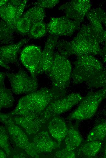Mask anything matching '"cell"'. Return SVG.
Returning a JSON list of instances; mask_svg holds the SVG:
<instances>
[{
    "instance_id": "6da1fadb",
    "label": "cell",
    "mask_w": 106,
    "mask_h": 158,
    "mask_svg": "<svg viewBox=\"0 0 106 158\" xmlns=\"http://www.w3.org/2000/svg\"><path fill=\"white\" fill-rule=\"evenodd\" d=\"M100 43L90 25H83L71 41H59L56 47L59 53L67 57L72 55L85 54L101 56Z\"/></svg>"
},
{
    "instance_id": "7a4b0ae2",
    "label": "cell",
    "mask_w": 106,
    "mask_h": 158,
    "mask_svg": "<svg viewBox=\"0 0 106 158\" xmlns=\"http://www.w3.org/2000/svg\"><path fill=\"white\" fill-rule=\"evenodd\" d=\"M57 99L51 88H42L21 98L15 109L9 113L12 116L39 114Z\"/></svg>"
},
{
    "instance_id": "3957f363",
    "label": "cell",
    "mask_w": 106,
    "mask_h": 158,
    "mask_svg": "<svg viewBox=\"0 0 106 158\" xmlns=\"http://www.w3.org/2000/svg\"><path fill=\"white\" fill-rule=\"evenodd\" d=\"M71 73L72 66L67 57L59 53H55L51 67L47 75L51 82V89L57 99L65 96L70 84Z\"/></svg>"
},
{
    "instance_id": "277c9868",
    "label": "cell",
    "mask_w": 106,
    "mask_h": 158,
    "mask_svg": "<svg viewBox=\"0 0 106 158\" xmlns=\"http://www.w3.org/2000/svg\"><path fill=\"white\" fill-rule=\"evenodd\" d=\"M77 56L71 75L74 84L87 82L97 76L104 70L101 63L93 55L85 54Z\"/></svg>"
},
{
    "instance_id": "5b68a950",
    "label": "cell",
    "mask_w": 106,
    "mask_h": 158,
    "mask_svg": "<svg viewBox=\"0 0 106 158\" xmlns=\"http://www.w3.org/2000/svg\"><path fill=\"white\" fill-rule=\"evenodd\" d=\"M106 98L104 89L90 92L83 97L77 108L68 117L70 120L82 121L92 118L101 102Z\"/></svg>"
},
{
    "instance_id": "8992f818",
    "label": "cell",
    "mask_w": 106,
    "mask_h": 158,
    "mask_svg": "<svg viewBox=\"0 0 106 158\" xmlns=\"http://www.w3.org/2000/svg\"><path fill=\"white\" fill-rule=\"evenodd\" d=\"M0 121L3 123L8 131L10 140L18 148L33 157H38L36 153L25 132L16 125L9 113H0Z\"/></svg>"
},
{
    "instance_id": "52a82bcc",
    "label": "cell",
    "mask_w": 106,
    "mask_h": 158,
    "mask_svg": "<svg viewBox=\"0 0 106 158\" xmlns=\"http://www.w3.org/2000/svg\"><path fill=\"white\" fill-rule=\"evenodd\" d=\"M11 116L14 122L30 136L40 132L43 125L50 119L45 110L39 114Z\"/></svg>"
},
{
    "instance_id": "ba28073f",
    "label": "cell",
    "mask_w": 106,
    "mask_h": 158,
    "mask_svg": "<svg viewBox=\"0 0 106 158\" xmlns=\"http://www.w3.org/2000/svg\"><path fill=\"white\" fill-rule=\"evenodd\" d=\"M12 91L16 94H29L37 90L38 83L36 77L29 76L23 70L7 74Z\"/></svg>"
},
{
    "instance_id": "9c48e42d",
    "label": "cell",
    "mask_w": 106,
    "mask_h": 158,
    "mask_svg": "<svg viewBox=\"0 0 106 158\" xmlns=\"http://www.w3.org/2000/svg\"><path fill=\"white\" fill-rule=\"evenodd\" d=\"M80 23L65 16L51 17L47 26L50 35L60 36H71L79 28Z\"/></svg>"
},
{
    "instance_id": "30bf717a",
    "label": "cell",
    "mask_w": 106,
    "mask_h": 158,
    "mask_svg": "<svg viewBox=\"0 0 106 158\" xmlns=\"http://www.w3.org/2000/svg\"><path fill=\"white\" fill-rule=\"evenodd\" d=\"M91 6L89 0H73L61 5L58 9L63 11L67 18L80 23L90 10Z\"/></svg>"
},
{
    "instance_id": "8fae6325",
    "label": "cell",
    "mask_w": 106,
    "mask_h": 158,
    "mask_svg": "<svg viewBox=\"0 0 106 158\" xmlns=\"http://www.w3.org/2000/svg\"><path fill=\"white\" fill-rule=\"evenodd\" d=\"M83 97L79 93H72L51 102L45 110L49 117L65 112L80 102Z\"/></svg>"
},
{
    "instance_id": "7c38bea8",
    "label": "cell",
    "mask_w": 106,
    "mask_h": 158,
    "mask_svg": "<svg viewBox=\"0 0 106 158\" xmlns=\"http://www.w3.org/2000/svg\"><path fill=\"white\" fill-rule=\"evenodd\" d=\"M58 36L49 35L47 40L43 51L37 73V76L45 73L47 74L50 71L54 58V50L58 42Z\"/></svg>"
},
{
    "instance_id": "4fadbf2b",
    "label": "cell",
    "mask_w": 106,
    "mask_h": 158,
    "mask_svg": "<svg viewBox=\"0 0 106 158\" xmlns=\"http://www.w3.org/2000/svg\"><path fill=\"white\" fill-rule=\"evenodd\" d=\"M42 51L39 46L30 45L26 47L21 53V62L32 77H35L37 76Z\"/></svg>"
},
{
    "instance_id": "5bb4252c",
    "label": "cell",
    "mask_w": 106,
    "mask_h": 158,
    "mask_svg": "<svg viewBox=\"0 0 106 158\" xmlns=\"http://www.w3.org/2000/svg\"><path fill=\"white\" fill-rule=\"evenodd\" d=\"M49 132L40 131L34 136L31 143L34 149L39 154L42 153H50L60 146L54 140Z\"/></svg>"
},
{
    "instance_id": "9a60e30c",
    "label": "cell",
    "mask_w": 106,
    "mask_h": 158,
    "mask_svg": "<svg viewBox=\"0 0 106 158\" xmlns=\"http://www.w3.org/2000/svg\"><path fill=\"white\" fill-rule=\"evenodd\" d=\"M48 129L51 136L60 146L68 132V125L65 121L58 115L54 116L49 120Z\"/></svg>"
},
{
    "instance_id": "2e32d148",
    "label": "cell",
    "mask_w": 106,
    "mask_h": 158,
    "mask_svg": "<svg viewBox=\"0 0 106 158\" xmlns=\"http://www.w3.org/2000/svg\"><path fill=\"white\" fill-rule=\"evenodd\" d=\"M28 41L27 39H24L16 43L1 46L0 61L6 64L16 62L20 48Z\"/></svg>"
},
{
    "instance_id": "e0dca14e",
    "label": "cell",
    "mask_w": 106,
    "mask_h": 158,
    "mask_svg": "<svg viewBox=\"0 0 106 158\" xmlns=\"http://www.w3.org/2000/svg\"><path fill=\"white\" fill-rule=\"evenodd\" d=\"M92 29L100 43L104 41L105 31L96 9L90 10L86 15Z\"/></svg>"
},
{
    "instance_id": "ac0fdd59",
    "label": "cell",
    "mask_w": 106,
    "mask_h": 158,
    "mask_svg": "<svg viewBox=\"0 0 106 158\" xmlns=\"http://www.w3.org/2000/svg\"><path fill=\"white\" fill-rule=\"evenodd\" d=\"M6 74L0 72V108H11L13 106L14 99L11 91L6 88L4 81Z\"/></svg>"
},
{
    "instance_id": "d6986e66",
    "label": "cell",
    "mask_w": 106,
    "mask_h": 158,
    "mask_svg": "<svg viewBox=\"0 0 106 158\" xmlns=\"http://www.w3.org/2000/svg\"><path fill=\"white\" fill-rule=\"evenodd\" d=\"M16 10L17 7L12 5L9 0L6 4L0 6V9L1 18L8 25L15 29L17 21L16 18Z\"/></svg>"
},
{
    "instance_id": "ffe728a7",
    "label": "cell",
    "mask_w": 106,
    "mask_h": 158,
    "mask_svg": "<svg viewBox=\"0 0 106 158\" xmlns=\"http://www.w3.org/2000/svg\"><path fill=\"white\" fill-rule=\"evenodd\" d=\"M68 128L67 134L65 139V146L75 149L81 144L82 137L76 127L69 124Z\"/></svg>"
},
{
    "instance_id": "44dd1931",
    "label": "cell",
    "mask_w": 106,
    "mask_h": 158,
    "mask_svg": "<svg viewBox=\"0 0 106 158\" xmlns=\"http://www.w3.org/2000/svg\"><path fill=\"white\" fill-rule=\"evenodd\" d=\"M106 139V121L102 120L95 124L89 133L85 142L93 141L102 142Z\"/></svg>"
},
{
    "instance_id": "7402d4cb",
    "label": "cell",
    "mask_w": 106,
    "mask_h": 158,
    "mask_svg": "<svg viewBox=\"0 0 106 158\" xmlns=\"http://www.w3.org/2000/svg\"><path fill=\"white\" fill-rule=\"evenodd\" d=\"M102 142L93 141L85 142L79 149L77 155L79 156L86 158L95 156L101 147Z\"/></svg>"
},
{
    "instance_id": "603a6c76",
    "label": "cell",
    "mask_w": 106,
    "mask_h": 158,
    "mask_svg": "<svg viewBox=\"0 0 106 158\" xmlns=\"http://www.w3.org/2000/svg\"><path fill=\"white\" fill-rule=\"evenodd\" d=\"M45 16V12L44 8L34 6L28 10L21 17L28 19L33 24L38 22H43Z\"/></svg>"
},
{
    "instance_id": "cb8c5ba5",
    "label": "cell",
    "mask_w": 106,
    "mask_h": 158,
    "mask_svg": "<svg viewBox=\"0 0 106 158\" xmlns=\"http://www.w3.org/2000/svg\"><path fill=\"white\" fill-rule=\"evenodd\" d=\"M15 29L8 25L2 19L0 22V39L1 42L8 43L13 38V34Z\"/></svg>"
},
{
    "instance_id": "d4e9b609",
    "label": "cell",
    "mask_w": 106,
    "mask_h": 158,
    "mask_svg": "<svg viewBox=\"0 0 106 158\" xmlns=\"http://www.w3.org/2000/svg\"><path fill=\"white\" fill-rule=\"evenodd\" d=\"M0 147L6 153L7 156L11 155V149L9 140L10 139L7 130L5 126H0Z\"/></svg>"
},
{
    "instance_id": "484cf974",
    "label": "cell",
    "mask_w": 106,
    "mask_h": 158,
    "mask_svg": "<svg viewBox=\"0 0 106 158\" xmlns=\"http://www.w3.org/2000/svg\"><path fill=\"white\" fill-rule=\"evenodd\" d=\"M47 31V27L43 22L32 24L28 35L32 38L37 39L44 36Z\"/></svg>"
},
{
    "instance_id": "4316f807",
    "label": "cell",
    "mask_w": 106,
    "mask_h": 158,
    "mask_svg": "<svg viewBox=\"0 0 106 158\" xmlns=\"http://www.w3.org/2000/svg\"><path fill=\"white\" fill-rule=\"evenodd\" d=\"M90 88H102L106 90V69H104L97 76L87 82Z\"/></svg>"
},
{
    "instance_id": "83f0119b",
    "label": "cell",
    "mask_w": 106,
    "mask_h": 158,
    "mask_svg": "<svg viewBox=\"0 0 106 158\" xmlns=\"http://www.w3.org/2000/svg\"><path fill=\"white\" fill-rule=\"evenodd\" d=\"M32 25L29 19L25 17H21L16 22V31L23 35H29Z\"/></svg>"
},
{
    "instance_id": "f1b7e54d",
    "label": "cell",
    "mask_w": 106,
    "mask_h": 158,
    "mask_svg": "<svg viewBox=\"0 0 106 158\" xmlns=\"http://www.w3.org/2000/svg\"><path fill=\"white\" fill-rule=\"evenodd\" d=\"M76 154L75 149L65 146L61 150L57 151L55 153L54 157L60 158H74Z\"/></svg>"
},
{
    "instance_id": "f546056e",
    "label": "cell",
    "mask_w": 106,
    "mask_h": 158,
    "mask_svg": "<svg viewBox=\"0 0 106 158\" xmlns=\"http://www.w3.org/2000/svg\"><path fill=\"white\" fill-rule=\"evenodd\" d=\"M59 2L58 0H40L33 3L34 6L41 7L43 8L51 9Z\"/></svg>"
},
{
    "instance_id": "4dcf8cb0",
    "label": "cell",
    "mask_w": 106,
    "mask_h": 158,
    "mask_svg": "<svg viewBox=\"0 0 106 158\" xmlns=\"http://www.w3.org/2000/svg\"><path fill=\"white\" fill-rule=\"evenodd\" d=\"M96 10L101 22L105 26L106 30V12L100 7L96 8Z\"/></svg>"
},
{
    "instance_id": "1f68e13d",
    "label": "cell",
    "mask_w": 106,
    "mask_h": 158,
    "mask_svg": "<svg viewBox=\"0 0 106 158\" xmlns=\"http://www.w3.org/2000/svg\"><path fill=\"white\" fill-rule=\"evenodd\" d=\"M104 45L102 50V55L103 61L104 62L106 63V30L104 33Z\"/></svg>"
},
{
    "instance_id": "d6a6232c",
    "label": "cell",
    "mask_w": 106,
    "mask_h": 158,
    "mask_svg": "<svg viewBox=\"0 0 106 158\" xmlns=\"http://www.w3.org/2000/svg\"><path fill=\"white\" fill-rule=\"evenodd\" d=\"M9 2L14 6L17 7L19 6L21 4L22 0H9Z\"/></svg>"
},
{
    "instance_id": "836d02e7",
    "label": "cell",
    "mask_w": 106,
    "mask_h": 158,
    "mask_svg": "<svg viewBox=\"0 0 106 158\" xmlns=\"http://www.w3.org/2000/svg\"><path fill=\"white\" fill-rule=\"evenodd\" d=\"M7 156L5 152L2 149L0 150V158H6Z\"/></svg>"
},
{
    "instance_id": "e575fe53",
    "label": "cell",
    "mask_w": 106,
    "mask_h": 158,
    "mask_svg": "<svg viewBox=\"0 0 106 158\" xmlns=\"http://www.w3.org/2000/svg\"><path fill=\"white\" fill-rule=\"evenodd\" d=\"M0 64L2 67H3L9 70L10 68V67L7 64L2 62L0 61Z\"/></svg>"
},
{
    "instance_id": "d590c367",
    "label": "cell",
    "mask_w": 106,
    "mask_h": 158,
    "mask_svg": "<svg viewBox=\"0 0 106 158\" xmlns=\"http://www.w3.org/2000/svg\"><path fill=\"white\" fill-rule=\"evenodd\" d=\"M7 0H1L0 1V6H2L6 4L8 2Z\"/></svg>"
},
{
    "instance_id": "8d00e7d4",
    "label": "cell",
    "mask_w": 106,
    "mask_h": 158,
    "mask_svg": "<svg viewBox=\"0 0 106 158\" xmlns=\"http://www.w3.org/2000/svg\"><path fill=\"white\" fill-rule=\"evenodd\" d=\"M103 157L104 158H106V141L105 143V144L104 147V154Z\"/></svg>"
},
{
    "instance_id": "74e56055",
    "label": "cell",
    "mask_w": 106,
    "mask_h": 158,
    "mask_svg": "<svg viewBox=\"0 0 106 158\" xmlns=\"http://www.w3.org/2000/svg\"><path fill=\"white\" fill-rule=\"evenodd\" d=\"M105 114L106 115V111H105Z\"/></svg>"
}]
</instances>
